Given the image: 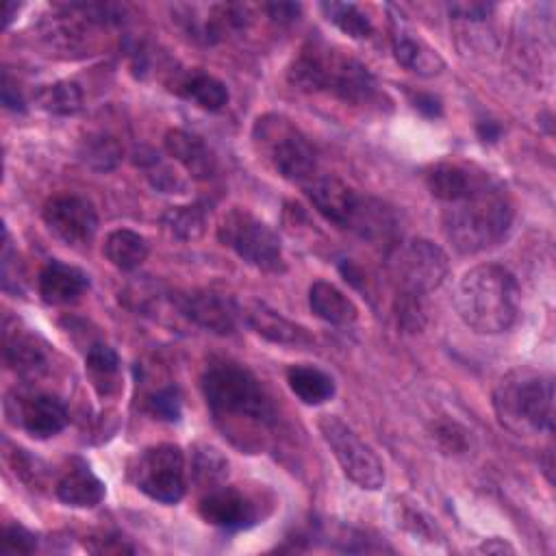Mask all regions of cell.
Wrapping results in <instances>:
<instances>
[{"label": "cell", "mask_w": 556, "mask_h": 556, "mask_svg": "<svg viewBox=\"0 0 556 556\" xmlns=\"http://www.w3.org/2000/svg\"><path fill=\"white\" fill-rule=\"evenodd\" d=\"M148 410L163 421H178L180 413H182V402H180L178 389L165 387V389L152 393L148 400Z\"/></svg>", "instance_id": "1f68e13d"}, {"label": "cell", "mask_w": 556, "mask_h": 556, "mask_svg": "<svg viewBox=\"0 0 556 556\" xmlns=\"http://www.w3.org/2000/svg\"><path fill=\"white\" fill-rule=\"evenodd\" d=\"M497 421L519 434L532 437L554 430V382L534 369L506 374L493 393Z\"/></svg>", "instance_id": "5b68a950"}, {"label": "cell", "mask_w": 556, "mask_h": 556, "mask_svg": "<svg viewBox=\"0 0 556 556\" xmlns=\"http://www.w3.org/2000/svg\"><path fill=\"white\" fill-rule=\"evenodd\" d=\"M263 9L278 24H289V22L298 20V15L302 11V7L298 2H267V4H263Z\"/></svg>", "instance_id": "74e56055"}, {"label": "cell", "mask_w": 556, "mask_h": 556, "mask_svg": "<svg viewBox=\"0 0 556 556\" xmlns=\"http://www.w3.org/2000/svg\"><path fill=\"white\" fill-rule=\"evenodd\" d=\"M513 224V206L504 189L486 176L458 202L445 204L441 226L460 254H478L502 243Z\"/></svg>", "instance_id": "7a4b0ae2"}, {"label": "cell", "mask_w": 556, "mask_h": 556, "mask_svg": "<svg viewBox=\"0 0 556 556\" xmlns=\"http://www.w3.org/2000/svg\"><path fill=\"white\" fill-rule=\"evenodd\" d=\"M102 252L113 267L122 271H132L146 261L148 241L130 228H117L106 235Z\"/></svg>", "instance_id": "cb8c5ba5"}, {"label": "cell", "mask_w": 556, "mask_h": 556, "mask_svg": "<svg viewBox=\"0 0 556 556\" xmlns=\"http://www.w3.org/2000/svg\"><path fill=\"white\" fill-rule=\"evenodd\" d=\"M450 15L467 22H482L493 13V4L486 2H452L447 4Z\"/></svg>", "instance_id": "d590c367"}, {"label": "cell", "mask_w": 556, "mask_h": 556, "mask_svg": "<svg viewBox=\"0 0 556 556\" xmlns=\"http://www.w3.org/2000/svg\"><path fill=\"white\" fill-rule=\"evenodd\" d=\"M37 547V534L20 523L7 526L2 532V554H30Z\"/></svg>", "instance_id": "d6a6232c"}, {"label": "cell", "mask_w": 556, "mask_h": 556, "mask_svg": "<svg viewBox=\"0 0 556 556\" xmlns=\"http://www.w3.org/2000/svg\"><path fill=\"white\" fill-rule=\"evenodd\" d=\"M93 541L100 543V545H89L87 547L93 554H130V552H135V547L128 545L126 539H122V536L104 534V536H98V539L93 536Z\"/></svg>", "instance_id": "8d00e7d4"}, {"label": "cell", "mask_w": 556, "mask_h": 556, "mask_svg": "<svg viewBox=\"0 0 556 556\" xmlns=\"http://www.w3.org/2000/svg\"><path fill=\"white\" fill-rule=\"evenodd\" d=\"M67 419L65 404L52 393L30 395L20 406V426L33 439H50L59 434L67 426Z\"/></svg>", "instance_id": "2e32d148"}, {"label": "cell", "mask_w": 556, "mask_h": 556, "mask_svg": "<svg viewBox=\"0 0 556 556\" xmlns=\"http://www.w3.org/2000/svg\"><path fill=\"white\" fill-rule=\"evenodd\" d=\"M167 154L178 161L189 176L198 180H211L217 174V159L202 137L185 128H172L165 135Z\"/></svg>", "instance_id": "9a60e30c"}, {"label": "cell", "mask_w": 556, "mask_h": 556, "mask_svg": "<svg viewBox=\"0 0 556 556\" xmlns=\"http://www.w3.org/2000/svg\"><path fill=\"white\" fill-rule=\"evenodd\" d=\"M78 156L87 167H91L96 172H109L119 163L122 148H119L117 139H113L111 135L93 132L80 141Z\"/></svg>", "instance_id": "f546056e"}, {"label": "cell", "mask_w": 556, "mask_h": 556, "mask_svg": "<svg viewBox=\"0 0 556 556\" xmlns=\"http://www.w3.org/2000/svg\"><path fill=\"white\" fill-rule=\"evenodd\" d=\"M202 393L217 428L245 452L261 450L276 424V408L252 371L237 363H213Z\"/></svg>", "instance_id": "6da1fadb"}, {"label": "cell", "mask_w": 556, "mask_h": 556, "mask_svg": "<svg viewBox=\"0 0 556 556\" xmlns=\"http://www.w3.org/2000/svg\"><path fill=\"white\" fill-rule=\"evenodd\" d=\"M56 497L76 508H93L104 497L102 480L80 458H74L70 467L56 480Z\"/></svg>", "instance_id": "ac0fdd59"}, {"label": "cell", "mask_w": 556, "mask_h": 556, "mask_svg": "<svg viewBox=\"0 0 556 556\" xmlns=\"http://www.w3.org/2000/svg\"><path fill=\"white\" fill-rule=\"evenodd\" d=\"M450 274L447 254L428 239H410L395 248L391 256V276L395 293L428 295L439 289Z\"/></svg>", "instance_id": "ba28073f"}, {"label": "cell", "mask_w": 556, "mask_h": 556, "mask_svg": "<svg viewBox=\"0 0 556 556\" xmlns=\"http://www.w3.org/2000/svg\"><path fill=\"white\" fill-rule=\"evenodd\" d=\"M413 106L424 113L426 117H439L443 106H441V100L432 93H415L413 96Z\"/></svg>", "instance_id": "ab89813d"}, {"label": "cell", "mask_w": 556, "mask_h": 556, "mask_svg": "<svg viewBox=\"0 0 556 556\" xmlns=\"http://www.w3.org/2000/svg\"><path fill=\"white\" fill-rule=\"evenodd\" d=\"M241 311V319L263 339L271 341V343H280V345H306L311 343V334L306 332V328L298 326L295 321L287 319L285 315H280L278 311L269 308L263 302H248L243 306H239Z\"/></svg>", "instance_id": "5bb4252c"}, {"label": "cell", "mask_w": 556, "mask_h": 556, "mask_svg": "<svg viewBox=\"0 0 556 556\" xmlns=\"http://www.w3.org/2000/svg\"><path fill=\"white\" fill-rule=\"evenodd\" d=\"M198 513L206 523L224 530H241L256 521L254 504L239 489L224 484L213 486L202 495Z\"/></svg>", "instance_id": "4fadbf2b"}, {"label": "cell", "mask_w": 556, "mask_h": 556, "mask_svg": "<svg viewBox=\"0 0 556 556\" xmlns=\"http://www.w3.org/2000/svg\"><path fill=\"white\" fill-rule=\"evenodd\" d=\"M476 130H478V137H480L482 141H497L500 135H502V126H500L497 122H491V119L480 122V124L476 126Z\"/></svg>", "instance_id": "60d3db41"}, {"label": "cell", "mask_w": 556, "mask_h": 556, "mask_svg": "<svg viewBox=\"0 0 556 556\" xmlns=\"http://www.w3.org/2000/svg\"><path fill=\"white\" fill-rule=\"evenodd\" d=\"M434 432H437V439H439V443L445 447V450H450V452H465V447H467V432L458 426V424H454V421H441V424H437V428H434Z\"/></svg>", "instance_id": "e575fe53"}, {"label": "cell", "mask_w": 556, "mask_h": 556, "mask_svg": "<svg viewBox=\"0 0 556 556\" xmlns=\"http://www.w3.org/2000/svg\"><path fill=\"white\" fill-rule=\"evenodd\" d=\"M172 302L185 319L215 334H232L237 319L241 317L239 306L230 298L213 291L178 293L172 298Z\"/></svg>", "instance_id": "7c38bea8"}, {"label": "cell", "mask_w": 556, "mask_h": 556, "mask_svg": "<svg viewBox=\"0 0 556 556\" xmlns=\"http://www.w3.org/2000/svg\"><path fill=\"white\" fill-rule=\"evenodd\" d=\"M135 486L150 500L161 504H176L187 489L185 454L174 443H159L146 447L130 467Z\"/></svg>", "instance_id": "9c48e42d"}, {"label": "cell", "mask_w": 556, "mask_h": 556, "mask_svg": "<svg viewBox=\"0 0 556 556\" xmlns=\"http://www.w3.org/2000/svg\"><path fill=\"white\" fill-rule=\"evenodd\" d=\"M85 369L100 395H111L119 389V356L106 343H93L85 356Z\"/></svg>", "instance_id": "d4e9b609"}, {"label": "cell", "mask_w": 556, "mask_h": 556, "mask_svg": "<svg viewBox=\"0 0 556 556\" xmlns=\"http://www.w3.org/2000/svg\"><path fill=\"white\" fill-rule=\"evenodd\" d=\"M2 104L11 111H26V102L22 98V91L17 89V83L9 76V72H2Z\"/></svg>", "instance_id": "f35d334b"}, {"label": "cell", "mask_w": 556, "mask_h": 556, "mask_svg": "<svg viewBox=\"0 0 556 556\" xmlns=\"http://www.w3.org/2000/svg\"><path fill=\"white\" fill-rule=\"evenodd\" d=\"M482 552H497V554H504V552H513V547L508 543H495V539L486 541L480 545Z\"/></svg>", "instance_id": "b9f144b4"}, {"label": "cell", "mask_w": 556, "mask_h": 556, "mask_svg": "<svg viewBox=\"0 0 556 556\" xmlns=\"http://www.w3.org/2000/svg\"><path fill=\"white\" fill-rule=\"evenodd\" d=\"M456 311L460 319L480 334L508 330L519 313V287L515 276L497 263L471 267L456 287Z\"/></svg>", "instance_id": "277c9868"}, {"label": "cell", "mask_w": 556, "mask_h": 556, "mask_svg": "<svg viewBox=\"0 0 556 556\" xmlns=\"http://www.w3.org/2000/svg\"><path fill=\"white\" fill-rule=\"evenodd\" d=\"M319 9L324 11L326 20L332 22L341 33H345L352 39H365L371 35L374 24L365 11H361L354 2H321Z\"/></svg>", "instance_id": "4316f807"}, {"label": "cell", "mask_w": 556, "mask_h": 556, "mask_svg": "<svg viewBox=\"0 0 556 556\" xmlns=\"http://www.w3.org/2000/svg\"><path fill=\"white\" fill-rule=\"evenodd\" d=\"M252 141L271 169L293 185L304 187L319 174L313 146L285 115L265 113L256 117L252 126Z\"/></svg>", "instance_id": "8992f818"}, {"label": "cell", "mask_w": 556, "mask_h": 556, "mask_svg": "<svg viewBox=\"0 0 556 556\" xmlns=\"http://www.w3.org/2000/svg\"><path fill=\"white\" fill-rule=\"evenodd\" d=\"M191 476L198 486L213 489L228 478V460L211 445H198L191 456Z\"/></svg>", "instance_id": "4dcf8cb0"}, {"label": "cell", "mask_w": 556, "mask_h": 556, "mask_svg": "<svg viewBox=\"0 0 556 556\" xmlns=\"http://www.w3.org/2000/svg\"><path fill=\"white\" fill-rule=\"evenodd\" d=\"M397 523L402 526V528H406V530H410L413 534H417V536H426L428 541H432L430 536H432V532L437 530L434 526H432V521L421 513V510H415V508H408V506H402V513L397 515Z\"/></svg>", "instance_id": "836d02e7"}, {"label": "cell", "mask_w": 556, "mask_h": 556, "mask_svg": "<svg viewBox=\"0 0 556 556\" xmlns=\"http://www.w3.org/2000/svg\"><path fill=\"white\" fill-rule=\"evenodd\" d=\"M489 174L460 165V163H437L426 174V185L430 193L443 202L452 204L465 198L469 191H473Z\"/></svg>", "instance_id": "e0dca14e"}, {"label": "cell", "mask_w": 556, "mask_h": 556, "mask_svg": "<svg viewBox=\"0 0 556 556\" xmlns=\"http://www.w3.org/2000/svg\"><path fill=\"white\" fill-rule=\"evenodd\" d=\"M317 426L343 473L354 484L367 491H376L384 484L382 460L343 419L337 415H321Z\"/></svg>", "instance_id": "30bf717a"}, {"label": "cell", "mask_w": 556, "mask_h": 556, "mask_svg": "<svg viewBox=\"0 0 556 556\" xmlns=\"http://www.w3.org/2000/svg\"><path fill=\"white\" fill-rule=\"evenodd\" d=\"M217 239L256 269H285L282 245L278 235L248 208H230L217 226Z\"/></svg>", "instance_id": "52a82bcc"}, {"label": "cell", "mask_w": 556, "mask_h": 556, "mask_svg": "<svg viewBox=\"0 0 556 556\" xmlns=\"http://www.w3.org/2000/svg\"><path fill=\"white\" fill-rule=\"evenodd\" d=\"M287 78L302 91H330L350 104H374L380 98L374 74L361 61L321 39H313L300 50L287 70Z\"/></svg>", "instance_id": "3957f363"}, {"label": "cell", "mask_w": 556, "mask_h": 556, "mask_svg": "<svg viewBox=\"0 0 556 556\" xmlns=\"http://www.w3.org/2000/svg\"><path fill=\"white\" fill-rule=\"evenodd\" d=\"M37 102L54 115H74L83 109V89L74 80H56L37 91Z\"/></svg>", "instance_id": "f1b7e54d"}, {"label": "cell", "mask_w": 556, "mask_h": 556, "mask_svg": "<svg viewBox=\"0 0 556 556\" xmlns=\"http://www.w3.org/2000/svg\"><path fill=\"white\" fill-rule=\"evenodd\" d=\"M289 389L311 406L324 404L334 395V380L319 367L313 365H291L287 369Z\"/></svg>", "instance_id": "603a6c76"}, {"label": "cell", "mask_w": 556, "mask_h": 556, "mask_svg": "<svg viewBox=\"0 0 556 556\" xmlns=\"http://www.w3.org/2000/svg\"><path fill=\"white\" fill-rule=\"evenodd\" d=\"M393 54L402 67L419 76H434L445 67L441 54L434 48L406 30H397L393 35Z\"/></svg>", "instance_id": "7402d4cb"}, {"label": "cell", "mask_w": 556, "mask_h": 556, "mask_svg": "<svg viewBox=\"0 0 556 556\" xmlns=\"http://www.w3.org/2000/svg\"><path fill=\"white\" fill-rule=\"evenodd\" d=\"M308 306L311 311L334 326H348L358 317L356 304L332 282L315 280L308 289Z\"/></svg>", "instance_id": "44dd1931"}, {"label": "cell", "mask_w": 556, "mask_h": 556, "mask_svg": "<svg viewBox=\"0 0 556 556\" xmlns=\"http://www.w3.org/2000/svg\"><path fill=\"white\" fill-rule=\"evenodd\" d=\"M43 222L54 237L67 245H89L98 232V213L93 204L74 193H61L46 202Z\"/></svg>", "instance_id": "8fae6325"}, {"label": "cell", "mask_w": 556, "mask_h": 556, "mask_svg": "<svg viewBox=\"0 0 556 556\" xmlns=\"http://www.w3.org/2000/svg\"><path fill=\"white\" fill-rule=\"evenodd\" d=\"M39 295L48 304H70L76 302L85 289L89 287V278L83 269L61 263V261H50L41 271H39Z\"/></svg>", "instance_id": "d6986e66"}, {"label": "cell", "mask_w": 556, "mask_h": 556, "mask_svg": "<svg viewBox=\"0 0 556 556\" xmlns=\"http://www.w3.org/2000/svg\"><path fill=\"white\" fill-rule=\"evenodd\" d=\"M4 358L9 367H13L22 376L26 374L35 376L39 369H43V352L35 343V339L30 334L17 332V328L11 330L7 324H4Z\"/></svg>", "instance_id": "484cf974"}, {"label": "cell", "mask_w": 556, "mask_h": 556, "mask_svg": "<svg viewBox=\"0 0 556 556\" xmlns=\"http://www.w3.org/2000/svg\"><path fill=\"white\" fill-rule=\"evenodd\" d=\"M169 89L191 100L204 111H219L228 104V98H230L228 87L219 78L200 70H187L176 74L174 80L169 83Z\"/></svg>", "instance_id": "ffe728a7"}, {"label": "cell", "mask_w": 556, "mask_h": 556, "mask_svg": "<svg viewBox=\"0 0 556 556\" xmlns=\"http://www.w3.org/2000/svg\"><path fill=\"white\" fill-rule=\"evenodd\" d=\"M161 222L165 230L180 239V241H195L206 230V213L200 204H187V206H169Z\"/></svg>", "instance_id": "83f0119b"}]
</instances>
